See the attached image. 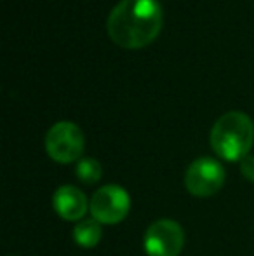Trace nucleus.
Here are the masks:
<instances>
[{
    "instance_id": "nucleus-1",
    "label": "nucleus",
    "mask_w": 254,
    "mask_h": 256,
    "mask_svg": "<svg viewBox=\"0 0 254 256\" xmlns=\"http://www.w3.org/2000/svg\"><path fill=\"white\" fill-rule=\"evenodd\" d=\"M162 28V7L157 0H120L106 21L112 42L126 49L152 44Z\"/></svg>"
},
{
    "instance_id": "nucleus-2",
    "label": "nucleus",
    "mask_w": 254,
    "mask_h": 256,
    "mask_svg": "<svg viewBox=\"0 0 254 256\" xmlns=\"http://www.w3.org/2000/svg\"><path fill=\"white\" fill-rule=\"evenodd\" d=\"M254 143V124L242 112H228L211 129V146L225 160H242Z\"/></svg>"
},
{
    "instance_id": "nucleus-3",
    "label": "nucleus",
    "mask_w": 254,
    "mask_h": 256,
    "mask_svg": "<svg viewBox=\"0 0 254 256\" xmlns=\"http://www.w3.org/2000/svg\"><path fill=\"white\" fill-rule=\"evenodd\" d=\"M84 132L70 120L56 122L45 134V150L52 160L59 164L80 160L84 154Z\"/></svg>"
},
{
    "instance_id": "nucleus-4",
    "label": "nucleus",
    "mask_w": 254,
    "mask_h": 256,
    "mask_svg": "<svg viewBox=\"0 0 254 256\" xmlns=\"http://www.w3.org/2000/svg\"><path fill=\"white\" fill-rule=\"evenodd\" d=\"M91 214L101 225H115L127 216L131 209V197L122 186L105 185L94 192L89 204Z\"/></svg>"
},
{
    "instance_id": "nucleus-5",
    "label": "nucleus",
    "mask_w": 254,
    "mask_h": 256,
    "mask_svg": "<svg viewBox=\"0 0 254 256\" xmlns=\"http://www.w3.org/2000/svg\"><path fill=\"white\" fill-rule=\"evenodd\" d=\"M185 185L195 197H211L225 185V169L211 157H200L193 160L187 169Z\"/></svg>"
},
{
    "instance_id": "nucleus-6",
    "label": "nucleus",
    "mask_w": 254,
    "mask_h": 256,
    "mask_svg": "<svg viewBox=\"0 0 254 256\" xmlns=\"http://www.w3.org/2000/svg\"><path fill=\"white\" fill-rule=\"evenodd\" d=\"M183 242V228L174 220H159L145 234V251L148 256H178Z\"/></svg>"
},
{
    "instance_id": "nucleus-7",
    "label": "nucleus",
    "mask_w": 254,
    "mask_h": 256,
    "mask_svg": "<svg viewBox=\"0 0 254 256\" xmlns=\"http://www.w3.org/2000/svg\"><path fill=\"white\" fill-rule=\"evenodd\" d=\"M52 206H54V211L68 222H78L87 212V199L84 192L71 185H63L56 190Z\"/></svg>"
},
{
    "instance_id": "nucleus-8",
    "label": "nucleus",
    "mask_w": 254,
    "mask_h": 256,
    "mask_svg": "<svg viewBox=\"0 0 254 256\" xmlns=\"http://www.w3.org/2000/svg\"><path fill=\"white\" fill-rule=\"evenodd\" d=\"M103 236L101 223L94 218L80 220L73 228V239L80 248H94L99 244Z\"/></svg>"
},
{
    "instance_id": "nucleus-9",
    "label": "nucleus",
    "mask_w": 254,
    "mask_h": 256,
    "mask_svg": "<svg viewBox=\"0 0 254 256\" xmlns=\"http://www.w3.org/2000/svg\"><path fill=\"white\" fill-rule=\"evenodd\" d=\"M77 176L80 182L92 185L101 178V164L96 158H80L77 164Z\"/></svg>"
},
{
    "instance_id": "nucleus-10",
    "label": "nucleus",
    "mask_w": 254,
    "mask_h": 256,
    "mask_svg": "<svg viewBox=\"0 0 254 256\" xmlns=\"http://www.w3.org/2000/svg\"><path fill=\"white\" fill-rule=\"evenodd\" d=\"M241 171L246 180L254 182V155H248L241 160Z\"/></svg>"
}]
</instances>
